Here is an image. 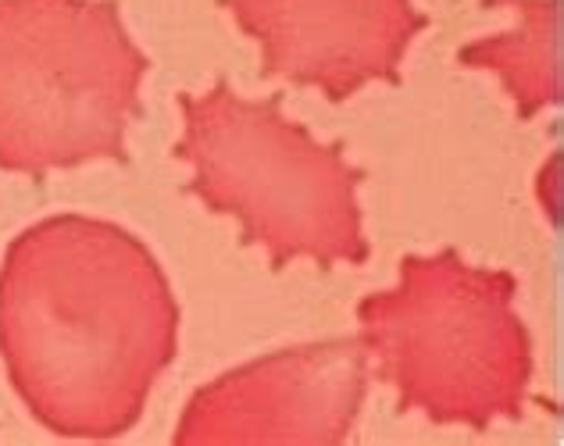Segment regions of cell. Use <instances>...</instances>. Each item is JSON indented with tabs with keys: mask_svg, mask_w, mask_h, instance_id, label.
<instances>
[{
	"mask_svg": "<svg viewBox=\"0 0 564 446\" xmlns=\"http://www.w3.org/2000/svg\"><path fill=\"white\" fill-rule=\"evenodd\" d=\"M180 350V304L143 240L115 221L51 215L0 264V357L54 436L118 439Z\"/></svg>",
	"mask_w": 564,
	"mask_h": 446,
	"instance_id": "cell-1",
	"label": "cell"
},
{
	"mask_svg": "<svg viewBox=\"0 0 564 446\" xmlns=\"http://www.w3.org/2000/svg\"><path fill=\"white\" fill-rule=\"evenodd\" d=\"M397 272L393 290L358 304V339L376 379L397 390V411L475 433L522 418L532 339L514 311L518 279L475 268L454 247L408 254Z\"/></svg>",
	"mask_w": 564,
	"mask_h": 446,
	"instance_id": "cell-2",
	"label": "cell"
},
{
	"mask_svg": "<svg viewBox=\"0 0 564 446\" xmlns=\"http://www.w3.org/2000/svg\"><path fill=\"white\" fill-rule=\"evenodd\" d=\"M183 140L175 154L189 161V193L212 211L243 226L247 247H264L272 268L296 258L365 264L358 186L365 172L347 161L344 143H318L282 115V97L247 100L218 79L207 94H183Z\"/></svg>",
	"mask_w": 564,
	"mask_h": 446,
	"instance_id": "cell-3",
	"label": "cell"
},
{
	"mask_svg": "<svg viewBox=\"0 0 564 446\" xmlns=\"http://www.w3.org/2000/svg\"><path fill=\"white\" fill-rule=\"evenodd\" d=\"M147 72L118 0H0V168L126 161Z\"/></svg>",
	"mask_w": 564,
	"mask_h": 446,
	"instance_id": "cell-4",
	"label": "cell"
},
{
	"mask_svg": "<svg viewBox=\"0 0 564 446\" xmlns=\"http://www.w3.org/2000/svg\"><path fill=\"white\" fill-rule=\"evenodd\" d=\"M368 390L361 339H322L240 365L200 385L175 428V446L347 443Z\"/></svg>",
	"mask_w": 564,
	"mask_h": 446,
	"instance_id": "cell-5",
	"label": "cell"
},
{
	"mask_svg": "<svg viewBox=\"0 0 564 446\" xmlns=\"http://www.w3.org/2000/svg\"><path fill=\"white\" fill-rule=\"evenodd\" d=\"M261 43V79L318 86L347 100L368 83H400V62L429 19L411 0H221Z\"/></svg>",
	"mask_w": 564,
	"mask_h": 446,
	"instance_id": "cell-6",
	"label": "cell"
},
{
	"mask_svg": "<svg viewBox=\"0 0 564 446\" xmlns=\"http://www.w3.org/2000/svg\"><path fill=\"white\" fill-rule=\"evenodd\" d=\"M482 4H508L518 14V22L511 33L468 43L457 54V62L494 72L511 94L518 118H532L543 108H554L561 100L557 0H482Z\"/></svg>",
	"mask_w": 564,
	"mask_h": 446,
	"instance_id": "cell-7",
	"label": "cell"
}]
</instances>
